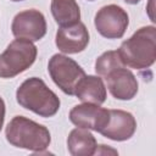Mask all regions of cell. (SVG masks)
Here are the masks:
<instances>
[{
  "label": "cell",
  "instance_id": "1",
  "mask_svg": "<svg viewBox=\"0 0 156 156\" xmlns=\"http://www.w3.org/2000/svg\"><path fill=\"white\" fill-rule=\"evenodd\" d=\"M117 52L124 66L135 69L149 68L156 60V28L141 27L122 43Z\"/></svg>",
  "mask_w": 156,
  "mask_h": 156
},
{
  "label": "cell",
  "instance_id": "2",
  "mask_svg": "<svg viewBox=\"0 0 156 156\" xmlns=\"http://www.w3.org/2000/svg\"><path fill=\"white\" fill-rule=\"evenodd\" d=\"M17 102L40 117H52L60 108V99L40 78L26 79L16 91Z\"/></svg>",
  "mask_w": 156,
  "mask_h": 156
},
{
  "label": "cell",
  "instance_id": "3",
  "mask_svg": "<svg viewBox=\"0 0 156 156\" xmlns=\"http://www.w3.org/2000/svg\"><path fill=\"white\" fill-rule=\"evenodd\" d=\"M5 134L11 145L39 154H41L51 141L50 132L46 127L23 116L13 117L7 124Z\"/></svg>",
  "mask_w": 156,
  "mask_h": 156
},
{
  "label": "cell",
  "instance_id": "4",
  "mask_svg": "<svg viewBox=\"0 0 156 156\" xmlns=\"http://www.w3.org/2000/svg\"><path fill=\"white\" fill-rule=\"evenodd\" d=\"M37 54L32 41L17 38L0 55V78H13L24 72L34 63Z\"/></svg>",
  "mask_w": 156,
  "mask_h": 156
},
{
  "label": "cell",
  "instance_id": "5",
  "mask_svg": "<svg viewBox=\"0 0 156 156\" xmlns=\"http://www.w3.org/2000/svg\"><path fill=\"white\" fill-rule=\"evenodd\" d=\"M48 71L54 83L67 95H74L77 85L85 77V72L74 60L61 54L50 58Z\"/></svg>",
  "mask_w": 156,
  "mask_h": 156
},
{
  "label": "cell",
  "instance_id": "6",
  "mask_svg": "<svg viewBox=\"0 0 156 156\" xmlns=\"http://www.w3.org/2000/svg\"><path fill=\"white\" fill-rule=\"evenodd\" d=\"M96 30L107 39H119L124 35L129 24L128 13L117 5H107L101 7L94 20Z\"/></svg>",
  "mask_w": 156,
  "mask_h": 156
},
{
  "label": "cell",
  "instance_id": "7",
  "mask_svg": "<svg viewBox=\"0 0 156 156\" xmlns=\"http://www.w3.org/2000/svg\"><path fill=\"white\" fill-rule=\"evenodd\" d=\"M11 29L16 38L38 41L46 34V21L40 11L30 9L15 16Z\"/></svg>",
  "mask_w": 156,
  "mask_h": 156
},
{
  "label": "cell",
  "instance_id": "8",
  "mask_svg": "<svg viewBox=\"0 0 156 156\" xmlns=\"http://www.w3.org/2000/svg\"><path fill=\"white\" fill-rule=\"evenodd\" d=\"M108 117V110L102 108L99 105L88 102L77 105L69 111V119L74 126L79 128L91 129L99 133L107 124Z\"/></svg>",
  "mask_w": 156,
  "mask_h": 156
},
{
  "label": "cell",
  "instance_id": "9",
  "mask_svg": "<svg viewBox=\"0 0 156 156\" xmlns=\"http://www.w3.org/2000/svg\"><path fill=\"white\" fill-rule=\"evenodd\" d=\"M55 43L58 50L65 54H78L87 48L89 43V32L82 22L60 27L56 33Z\"/></svg>",
  "mask_w": 156,
  "mask_h": 156
},
{
  "label": "cell",
  "instance_id": "10",
  "mask_svg": "<svg viewBox=\"0 0 156 156\" xmlns=\"http://www.w3.org/2000/svg\"><path fill=\"white\" fill-rule=\"evenodd\" d=\"M110 117L107 124L100 133L115 141H124L133 136L136 129V121L132 113L123 110H108Z\"/></svg>",
  "mask_w": 156,
  "mask_h": 156
},
{
  "label": "cell",
  "instance_id": "11",
  "mask_svg": "<svg viewBox=\"0 0 156 156\" xmlns=\"http://www.w3.org/2000/svg\"><path fill=\"white\" fill-rule=\"evenodd\" d=\"M105 79L111 95L118 100H132L138 93L136 78L124 66L108 73Z\"/></svg>",
  "mask_w": 156,
  "mask_h": 156
},
{
  "label": "cell",
  "instance_id": "12",
  "mask_svg": "<svg viewBox=\"0 0 156 156\" xmlns=\"http://www.w3.org/2000/svg\"><path fill=\"white\" fill-rule=\"evenodd\" d=\"M74 95L83 102L101 105L106 100V88L98 76H85L77 85Z\"/></svg>",
  "mask_w": 156,
  "mask_h": 156
},
{
  "label": "cell",
  "instance_id": "13",
  "mask_svg": "<svg viewBox=\"0 0 156 156\" xmlns=\"http://www.w3.org/2000/svg\"><path fill=\"white\" fill-rule=\"evenodd\" d=\"M67 147L73 156H91L98 147L94 135L85 128H76L71 130L67 138Z\"/></svg>",
  "mask_w": 156,
  "mask_h": 156
},
{
  "label": "cell",
  "instance_id": "14",
  "mask_svg": "<svg viewBox=\"0 0 156 156\" xmlns=\"http://www.w3.org/2000/svg\"><path fill=\"white\" fill-rule=\"evenodd\" d=\"M51 13L60 27L72 26L80 20V10L76 0H51Z\"/></svg>",
  "mask_w": 156,
  "mask_h": 156
},
{
  "label": "cell",
  "instance_id": "15",
  "mask_svg": "<svg viewBox=\"0 0 156 156\" xmlns=\"http://www.w3.org/2000/svg\"><path fill=\"white\" fill-rule=\"evenodd\" d=\"M123 62L117 51H106L101 56L96 58L95 62V71L100 77H106L112 71L123 67Z\"/></svg>",
  "mask_w": 156,
  "mask_h": 156
},
{
  "label": "cell",
  "instance_id": "16",
  "mask_svg": "<svg viewBox=\"0 0 156 156\" xmlns=\"http://www.w3.org/2000/svg\"><path fill=\"white\" fill-rule=\"evenodd\" d=\"M4 119H5V102L0 98V130H1L2 124H4Z\"/></svg>",
  "mask_w": 156,
  "mask_h": 156
},
{
  "label": "cell",
  "instance_id": "17",
  "mask_svg": "<svg viewBox=\"0 0 156 156\" xmlns=\"http://www.w3.org/2000/svg\"><path fill=\"white\" fill-rule=\"evenodd\" d=\"M127 4H130V5H135V4H138V2H140L141 0H124Z\"/></svg>",
  "mask_w": 156,
  "mask_h": 156
},
{
  "label": "cell",
  "instance_id": "18",
  "mask_svg": "<svg viewBox=\"0 0 156 156\" xmlns=\"http://www.w3.org/2000/svg\"><path fill=\"white\" fill-rule=\"evenodd\" d=\"M11 1H23V0H11Z\"/></svg>",
  "mask_w": 156,
  "mask_h": 156
},
{
  "label": "cell",
  "instance_id": "19",
  "mask_svg": "<svg viewBox=\"0 0 156 156\" xmlns=\"http://www.w3.org/2000/svg\"><path fill=\"white\" fill-rule=\"evenodd\" d=\"M89 1H94V0H89Z\"/></svg>",
  "mask_w": 156,
  "mask_h": 156
}]
</instances>
